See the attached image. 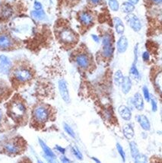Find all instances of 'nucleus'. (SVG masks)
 I'll return each instance as SVG.
<instances>
[{"instance_id": "obj_25", "label": "nucleus", "mask_w": 162, "mask_h": 163, "mask_svg": "<svg viewBox=\"0 0 162 163\" xmlns=\"http://www.w3.org/2000/svg\"><path fill=\"white\" fill-rule=\"evenodd\" d=\"M130 149L131 155H132V157L133 158V159L139 154L138 146H137V144L134 141L130 142Z\"/></svg>"}, {"instance_id": "obj_42", "label": "nucleus", "mask_w": 162, "mask_h": 163, "mask_svg": "<svg viewBox=\"0 0 162 163\" xmlns=\"http://www.w3.org/2000/svg\"><path fill=\"white\" fill-rule=\"evenodd\" d=\"M128 1H129V2L132 3V5H135V4H137L139 0H128Z\"/></svg>"}, {"instance_id": "obj_18", "label": "nucleus", "mask_w": 162, "mask_h": 163, "mask_svg": "<svg viewBox=\"0 0 162 163\" xmlns=\"http://www.w3.org/2000/svg\"><path fill=\"white\" fill-rule=\"evenodd\" d=\"M38 141H39V143H40V147H41L42 149H43L45 156H47V158H49V159H56L55 153H54L53 150H52V149H50V148L49 147V146H47L45 143H44L43 140H42L41 139H38Z\"/></svg>"}, {"instance_id": "obj_35", "label": "nucleus", "mask_w": 162, "mask_h": 163, "mask_svg": "<svg viewBox=\"0 0 162 163\" xmlns=\"http://www.w3.org/2000/svg\"><path fill=\"white\" fill-rule=\"evenodd\" d=\"M34 10H37V11L42 10V9H43V6H42V4L38 1L34 2Z\"/></svg>"}, {"instance_id": "obj_8", "label": "nucleus", "mask_w": 162, "mask_h": 163, "mask_svg": "<svg viewBox=\"0 0 162 163\" xmlns=\"http://www.w3.org/2000/svg\"><path fill=\"white\" fill-rule=\"evenodd\" d=\"M127 23L129 24L130 27L134 31L138 32L142 29V23H141L139 19L135 15L129 14L126 17Z\"/></svg>"}, {"instance_id": "obj_21", "label": "nucleus", "mask_w": 162, "mask_h": 163, "mask_svg": "<svg viewBox=\"0 0 162 163\" xmlns=\"http://www.w3.org/2000/svg\"><path fill=\"white\" fill-rule=\"evenodd\" d=\"M134 9H135L134 5L129 2H123L122 4V6H121V10H122L123 12L126 13V14H132V12H133Z\"/></svg>"}, {"instance_id": "obj_36", "label": "nucleus", "mask_w": 162, "mask_h": 163, "mask_svg": "<svg viewBox=\"0 0 162 163\" xmlns=\"http://www.w3.org/2000/svg\"><path fill=\"white\" fill-rule=\"evenodd\" d=\"M142 60H143V61L148 62L150 59L149 53H148V51L143 52V53H142Z\"/></svg>"}, {"instance_id": "obj_16", "label": "nucleus", "mask_w": 162, "mask_h": 163, "mask_svg": "<svg viewBox=\"0 0 162 163\" xmlns=\"http://www.w3.org/2000/svg\"><path fill=\"white\" fill-rule=\"evenodd\" d=\"M80 22L85 26H90L94 22V18L90 13L83 12H81L78 15Z\"/></svg>"}, {"instance_id": "obj_2", "label": "nucleus", "mask_w": 162, "mask_h": 163, "mask_svg": "<svg viewBox=\"0 0 162 163\" xmlns=\"http://www.w3.org/2000/svg\"><path fill=\"white\" fill-rule=\"evenodd\" d=\"M50 117V111L45 105H37L33 111V117L36 122L44 123L49 120Z\"/></svg>"}, {"instance_id": "obj_19", "label": "nucleus", "mask_w": 162, "mask_h": 163, "mask_svg": "<svg viewBox=\"0 0 162 163\" xmlns=\"http://www.w3.org/2000/svg\"><path fill=\"white\" fill-rule=\"evenodd\" d=\"M123 133L127 140H132L135 136V130L131 124H125L123 127Z\"/></svg>"}, {"instance_id": "obj_44", "label": "nucleus", "mask_w": 162, "mask_h": 163, "mask_svg": "<svg viewBox=\"0 0 162 163\" xmlns=\"http://www.w3.org/2000/svg\"><path fill=\"white\" fill-rule=\"evenodd\" d=\"M152 1L153 2L156 3V4H160V3H161L162 0H152Z\"/></svg>"}, {"instance_id": "obj_14", "label": "nucleus", "mask_w": 162, "mask_h": 163, "mask_svg": "<svg viewBox=\"0 0 162 163\" xmlns=\"http://www.w3.org/2000/svg\"><path fill=\"white\" fill-rule=\"evenodd\" d=\"M118 113L123 120L129 121L132 118V111L130 107L126 105H121L118 107Z\"/></svg>"}, {"instance_id": "obj_46", "label": "nucleus", "mask_w": 162, "mask_h": 163, "mask_svg": "<svg viewBox=\"0 0 162 163\" xmlns=\"http://www.w3.org/2000/svg\"><path fill=\"white\" fill-rule=\"evenodd\" d=\"M1 119H2V112L1 111H0V120H1Z\"/></svg>"}, {"instance_id": "obj_15", "label": "nucleus", "mask_w": 162, "mask_h": 163, "mask_svg": "<svg viewBox=\"0 0 162 163\" xmlns=\"http://www.w3.org/2000/svg\"><path fill=\"white\" fill-rule=\"evenodd\" d=\"M129 43H128V39L126 36L122 35L119 38L118 41L117 43V51L119 53H123L127 51V48H128Z\"/></svg>"}, {"instance_id": "obj_40", "label": "nucleus", "mask_w": 162, "mask_h": 163, "mask_svg": "<svg viewBox=\"0 0 162 163\" xmlns=\"http://www.w3.org/2000/svg\"><path fill=\"white\" fill-rule=\"evenodd\" d=\"M91 37H92L93 40H94L95 43H99L100 42V38H99V37H98V36L95 35H91Z\"/></svg>"}, {"instance_id": "obj_4", "label": "nucleus", "mask_w": 162, "mask_h": 163, "mask_svg": "<svg viewBox=\"0 0 162 163\" xmlns=\"http://www.w3.org/2000/svg\"><path fill=\"white\" fill-rule=\"evenodd\" d=\"M102 54L105 58H111L114 55V48L113 46L112 37L109 34H106L102 38Z\"/></svg>"}, {"instance_id": "obj_45", "label": "nucleus", "mask_w": 162, "mask_h": 163, "mask_svg": "<svg viewBox=\"0 0 162 163\" xmlns=\"http://www.w3.org/2000/svg\"><path fill=\"white\" fill-rule=\"evenodd\" d=\"M37 163H44V162H42V161H40V160H39V159H37Z\"/></svg>"}, {"instance_id": "obj_17", "label": "nucleus", "mask_w": 162, "mask_h": 163, "mask_svg": "<svg viewBox=\"0 0 162 163\" xmlns=\"http://www.w3.org/2000/svg\"><path fill=\"white\" fill-rule=\"evenodd\" d=\"M132 81H131L130 78L129 76H124L120 85L123 93L125 94L130 93L131 89H132Z\"/></svg>"}, {"instance_id": "obj_38", "label": "nucleus", "mask_w": 162, "mask_h": 163, "mask_svg": "<svg viewBox=\"0 0 162 163\" xmlns=\"http://www.w3.org/2000/svg\"><path fill=\"white\" fill-rule=\"evenodd\" d=\"M55 148H56V150H58L60 153H62V154H65V149H64V148H63L62 146H58V145H57V146H56Z\"/></svg>"}, {"instance_id": "obj_6", "label": "nucleus", "mask_w": 162, "mask_h": 163, "mask_svg": "<svg viewBox=\"0 0 162 163\" xmlns=\"http://www.w3.org/2000/svg\"><path fill=\"white\" fill-rule=\"evenodd\" d=\"M3 149L9 155H18L22 150V145L17 140H11L6 143Z\"/></svg>"}, {"instance_id": "obj_33", "label": "nucleus", "mask_w": 162, "mask_h": 163, "mask_svg": "<svg viewBox=\"0 0 162 163\" xmlns=\"http://www.w3.org/2000/svg\"><path fill=\"white\" fill-rule=\"evenodd\" d=\"M150 102H151L152 105V111L153 112H156L158 111V103H157L156 99L154 98L153 97L151 96V98H150Z\"/></svg>"}, {"instance_id": "obj_27", "label": "nucleus", "mask_w": 162, "mask_h": 163, "mask_svg": "<svg viewBox=\"0 0 162 163\" xmlns=\"http://www.w3.org/2000/svg\"><path fill=\"white\" fill-rule=\"evenodd\" d=\"M108 6H109L110 9L114 12H117L119 10V5L117 0H109L108 1Z\"/></svg>"}, {"instance_id": "obj_29", "label": "nucleus", "mask_w": 162, "mask_h": 163, "mask_svg": "<svg viewBox=\"0 0 162 163\" xmlns=\"http://www.w3.org/2000/svg\"><path fill=\"white\" fill-rule=\"evenodd\" d=\"M116 147H117V152H118V153L119 154V156H120L121 159H122L123 162H126V153L125 151H124L123 148V146H121L119 143H117V145H116Z\"/></svg>"}, {"instance_id": "obj_41", "label": "nucleus", "mask_w": 162, "mask_h": 163, "mask_svg": "<svg viewBox=\"0 0 162 163\" xmlns=\"http://www.w3.org/2000/svg\"><path fill=\"white\" fill-rule=\"evenodd\" d=\"M89 1L93 5H98L101 2V0H89Z\"/></svg>"}, {"instance_id": "obj_20", "label": "nucleus", "mask_w": 162, "mask_h": 163, "mask_svg": "<svg viewBox=\"0 0 162 163\" xmlns=\"http://www.w3.org/2000/svg\"><path fill=\"white\" fill-rule=\"evenodd\" d=\"M114 27H115L116 32L119 35H122L125 31V26H124L123 22L118 17L114 18Z\"/></svg>"}, {"instance_id": "obj_7", "label": "nucleus", "mask_w": 162, "mask_h": 163, "mask_svg": "<svg viewBox=\"0 0 162 163\" xmlns=\"http://www.w3.org/2000/svg\"><path fill=\"white\" fill-rule=\"evenodd\" d=\"M58 88L60 91V94L61 95L62 99L65 102L69 104L70 102V95L69 92L68 85L65 79H60L58 82Z\"/></svg>"}, {"instance_id": "obj_31", "label": "nucleus", "mask_w": 162, "mask_h": 163, "mask_svg": "<svg viewBox=\"0 0 162 163\" xmlns=\"http://www.w3.org/2000/svg\"><path fill=\"white\" fill-rule=\"evenodd\" d=\"M142 94H143L144 98L146 102H149L150 98H151V94H150L149 90H148V87L147 86H143L142 87Z\"/></svg>"}, {"instance_id": "obj_47", "label": "nucleus", "mask_w": 162, "mask_h": 163, "mask_svg": "<svg viewBox=\"0 0 162 163\" xmlns=\"http://www.w3.org/2000/svg\"><path fill=\"white\" fill-rule=\"evenodd\" d=\"M27 163H30V162H27Z\"/></svg>"}, {"instance_id": "obj_11", "label": "nucleus", "mask_w": 162, "mask_h": 163, "mask_svg": "<svg viewBox=\"0 0 162 163\" xmlns=\"http://www.w3.org/2000/svg\"><path fill=\"white\" fill-rule=\"evenodd\" d=\"M13 45H14V41L10 36L6 34L0 35V50H9L13 47Z\"/></svg>"}, {"instance_id": "obj_13", "label": "nucleus", "mask_w": 162, "mask_h": 163, "mask_svg": "<svg viewBox=\"0 0 162 163\" xmlns=\"http://www.w3.org/2000/svg\"><path fill=\"white\" fill-rule=\"evenodd\" d=\"M132 103L134 107L138 111H142L144 109V107H145L143 97L139 92H136V93L134 94L133 98L132 99Z\"/></svg>"}, {"instance_id": "obj_32", "label": "nucleus", "mask_w": 162, "mask_h": 163, "mask_svg": "<svg viewBox=\"0 0 162 163\" xmlns=\"http://www.w3.org/2000/svg\"><path fill=\"white\" fill-rule=\"evenodd\" d=\"M11 14H12V10H11V9L10 7H5L4 9H3L2 12V16L4 18H6V19L10 17V16L11 15Z\"/></svg>"}, {"instance_id": "obj_12", "label": "nucleus", "mask_w": 162, "mask_h": 163, "mask_svg": "<svg viewBox=\"0 0 162 163\" xmlns=\"http://www.w3.org/2000/svg\"><path fill=\"white\" fill-rule=\"evenodd\" d=\"M135 120L139 123L140 127L142 130H145V131H148L151 130V123H150L149 120L145 115H139L135 117Z\"/></svg>"}, {"instance_id": "obj_26", "label": "nucleus", "mask_w": 162, "mask_h": 163, "mask_svg": "<svg viewBox=\"0 0 162 163\" xmlns=\"http://www.w3.org/2000/svg\"><path fill=\"white\" fill-rule=\"evenodd\" d=\"M63 129H64L65 133H66L69 136H71V137L73 138V139H76V133H75L73 129L68 124V123H63Z\"/></svg>"}, {"instance_id": "obj_43", "label": "nucleus", "mask_w": 162, "mask_h": 163, "mask_svg": "<svg viewBox=\"0 0 162 163\" xmlns=\"http://www.w3.org/2000/svg\"><path fill=\"white\" fill-rule=\"evenodd\" d=\"M91 159H92V160L94 161V162H95V163H101V161H100L98 159H97V158H95V157H92V158H91Z\"/></svg>"}, {"instance_id": "obj_23", "label": "nucleus", "mask_w": 162, "mask_h": 163, "mask_svg": "<svg viewBox=\"0 0 162 163\" xmlns=\"http://www.w3.org/2000/svg\"><path fill=\"white\" fill-rule=\"evenodd\" d=\"M130 73L131 76H132L134 79H136V80H139L140 79V73L139 71L138 68H137L136 63H132L130 69Z\"/></svg>"}, {"instance_id": "obj_10", "label": "nucleus", "mask_w": 162, "mask_h": 163, "mask_svg": "<svg viewBox=\"0 0 162 163\" xmlns=\"http://www.w3.org/2000/svg\"><path fill=\"white\" fill-rule=\"evenodd\" d=\"M76 63L80 68L83 69H88L91 64V60L89 56L86 53H81L76 56Z\"/></svg>"}, {"instance_id": "obj_22", "label": "nucleus", "mask_w": 162, "mask_h": 163, "mask_svg": "<svg viewBox=\"0 0 162 163\" xmlns=\"http://www.w3.org/2000/svg\"><path fill=\"white\" fill-rule=\"evenodd\" d=\"M31 15L33 19H34L37 21H42L44 19H45L46 18V14L44 12V11L42 10H34L31 12Z\"/></svg>"}, {"instance_id": "obj_39", "label": "nucleus", "mask_w": 162, "mask_h": 163, "mask_svg": "<svg viewBox=\"0 0 162 163\" xmlns=\"http://www.w3.org/2000/svg\"><path fill=\"white\" fill-rule=\"evenodd\" d=\"M61 162L62 163H71L69 159L66 157V156H63L61 157Z\"/></svg>"}, {"instance_id": "obj_9", "label": "nucleus", "mask_w": 162, "mask_h": 163, "mask_svg": "<svg viewBox=\"0 0 162 163\" xmlns=\"http://www.w3.org/2000/svg\"><path fill=\"white\" fill-rule=\"evenodd\" d=\"M11 68V61L10 59L5 55H0V73L5 75L9 74Z\"/></svg>"}, {"instance_id": "obj_37", "label": "nucleus", "mask_w": 162, "mask_h": 163, "mask_svg": "<svg viewBox=\"0 0 162 163\" xmlns=\"http://www.w3.org/2000/svg\"><path fill=\"white\" fill-rule=\"evenodd\" d=\"M104 116H105L107 120H110V119L112 118V114H111V112L110 111L107 110L104 112Z\"/></svg>"}, {"instance_id": "obj_5", "label": "nucleus", "mask_w": 162, "mask_h": 163, "mask_svg": "<svg viewBox=\"0 0 162 163\" xmlns=\"http://www.w3.org/2000/svg\"><path fill=\"white\" fill-rule=\"evenodd\" d=\"M59 37L63 43L66 44L76 43L77 40V36L73 32V30L68 27H63L59 32Z\"/></svg>"}, {"instance_id": "obj_1", "label": "nucleus", "mask_w": 162, "mask_h": 163, "mask_svg": "<svg viewBox=\"0 0 162 163\" xmlns=\"http://www.w3.org/2000/svg\"><path fill=\"white\" fill-rule=\"evenodd\" d=\"M9 111L13 118L16 120H20L26 115L27 108L22 101L15 100L11 102L10 106H9Z\"/></svg>"}, {"instance_id": "obj_30", "label": "nucleus", "mask_w": 162, "mask_h": 163, "mask_svg": "<svg viewBox=\"0 0 162 163\" xmlns=\"http://www.w3.org/2000/svg\"><path fill=\"white\" fill-rule=\"evenodd\" d=\"M72 151H73V155L76 156L77 159H79V160H82L83 159L82 153H81V151L78 149V147H76V146H73V147L72 148Z\"/></svg>"}, {"instance_id": "obj_34", "label": "nucleus", "mask_w": 162, "mask_h": 163, "mask_svg": "<svg viewBox=\"0 0 162 163\" xmlns=\"http://www.w3.org/2000/svg\"><path fill=\"white\" fill-rule=\"evenodd\" d=\"M139 59V44H135V48H134V63H136Z\"/></svg>"}, {"instance_id": "obj_3", "label": "nucleus", "mask_w": 162, "mask_h": 163, "mask_svg": "<svg viewBox=\"0 0 162 163\" xmlns=\"http://www.w3.org/2000/svg\"><path fill=\"white\" fill-rule=\"evenodd\" d=\"M14 78L19 82H26L32 79L33 74L30 69L27 67H18L13 72Z\"/></svg>"}, {"instance_id": "obj_24", "label": "nucleus", "mask_w": 162, "mask_h": 163, "mask_svg": "<svg viewBox=\"0 0 162 163\" xmlns=\"http://www.w3.org/2000/svg\"><path fill=\"white\" fill-rule=\"evenodd\" d=\"M123 74L121 70H117L114 76V84L117 86H120L121 83H122L123 79Z\"/></svg>"}, {"instance_id": "obj_28", "label": "nucleus", "mask_w": 162, "mask_h": 163, "mask_svg": "<svg viewBox=\"0 0 162 163\" xmlns=\"http://www.w3.org/2000/svg\"><path fill=\"white\" fill-rule=\"evenodd\" d=\"M135 163H148V158L145 155L139 154L136 157L134 158Z\"/></svg>"}]
</instances>
